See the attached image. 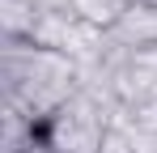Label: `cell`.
<instances>
[{
	"mask_svg": "<svg viewBox=\"0 0 157 153\" xmlns=\"http://www.w3.org/2000/svg\"><path fill=\"white\" fill-rule=\"evenodd\" d=\"M106 43L115 51H149V47H157V9L144 4V0H132L128 13L106 34Z\"/></svg>",
	"mask_w": 157,
	"mask_h": 153,
	"instance_id": "cell-1",
	"label": "cell"
},
{
	"mask_svg": "<svg viewBox=\"0 0 157 153\" xmlns=\"http://www.w3.org/2000/svg\"><path fill=\"white\" fill-rule=\"evenodd\" d=\"M38 17H43V9L34 0H0V34H4V43H30Z\"/></svg>",
	"mask_w": 157,
	"mask_h": 153,
	"instance_id": "cell-2",
	"label": "cell"
},
{
	"mask_svg": "<svg viewBox=\"0 0 157 153\" xmlns=\"http://www.w3.org/2000/svg\"><path fill=\"white\" fill-rule=\"evenodd\" d=\"M34 140H38V124L26 111L4 102V111H0V153H26V149H34Z\"/></svg>",
	"mask_w": 157,
	"mask_h": 153,
	"instance_id": "cell-3",
	"label": "cell"
},
{
	"mask_svg": "<svg viewBox=\"0 0 157 153\" xmlns=\"http://www.w3.org/2000/svg\"><path fill=\"white\" fill-rule=\"evenodd\" d=\"M128 4H132V0H72V17H81L85 26H94V30L110 34L115 22L128 13Z\"/></svg>",
	"mask_w": 157,
	"mask_h": 153,
	"instance_id": "cell-4",
	"label": "cell"
},
{
	"mask_svg": "<svg viewBox=\"0 0 157 153\" xmlns=\"http://www.w3.org/2000/svg\"><path fill=\"white\" fill-rule=\"evenodd\" d=\"M98 153H136V145H132V132L128 128H110L102 136V149Z\"/></svg>",
	"mask_w": 157,
	"mask_h": 153,
	"instance_id": "cell-5",
	"label": "cell"
},
{
	"mask_svg": "<svg viewBox=\"0 0 157 153\" xmlns=\"http://www.w3.org/2000/svg\"><path fill=\"white\" fill-rule=\"evenodd\" d=\"M43 13H72V0H34Z\"/></svg>",
	"mask_w": 157,
	"mask_h": 153,
	"instance_id": "cell-6",
	"label": "cell"
}]
</instances>
